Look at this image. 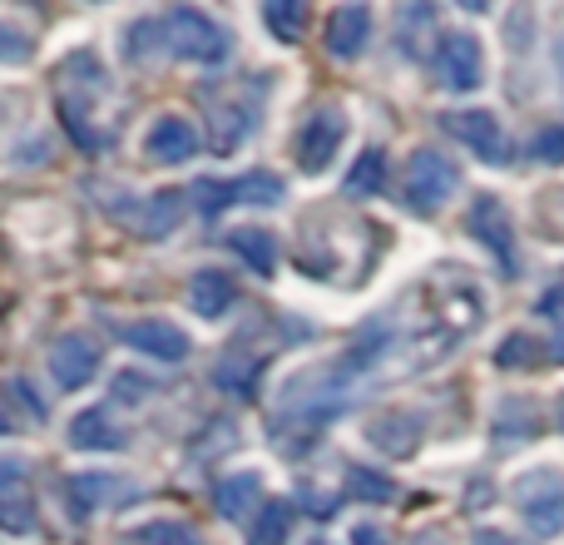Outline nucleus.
I'll use <instances>...</instances> for the list:
<instances>
[{
    "label": "nucleus",
    "mask_w": 564,
    "mask_h": 545,
    "mask_svg": "<svg viewBox=\"0 0 564 545\" xmlns=\"http://www.w3.org/2000/svg\"><path fill=\"white\" fill-rule=\"evenodd\" d=\"M456 189H460V169L446 154H436V149H416L411 154L406 179H401V199H406L411 214H436Z\"/></svg>",
    "instance_id": "3"
},
{
    "label": "nucleus",
    "mask_w": 564,
    "mask_h": 545,
    "mask_svg": "<svg viewBox=\"0 0 564 545\" xmlns=\"http://www.w3.org/2000/svg\"><path fill=\"white\" fill-rule=\"evenodd\" d=\"M139 545H198V531L184 526V521H149V526L134 531Z\"/></svg>",
    "instance_id": "29"
},
{
    "label": "nucleus",
    "mask_w": 564,
    "mask_h": 545,
    "mask_svg": "<svg viewBox=\"0 0 564 545\" xmlns=\"http://www.w3.org/2000/svg\"><path fill=\"white\" fill-rule=\"evenodd\" d=\"M535 312H540V318H550V322H564V278L535 302Z\"/></svg>",
    "instance_id": "35"
},
{
    "label": "nucleus",
    "mask_w": 564,
    "mask_h": 545,
    "mask_svg": "<svg viewBox=\"0 0 564 545\" xmlns=\"http://www.w3.org/2000/svg\"><path fill=\"white\" fill-rule=\"evenodd\" d=\"M347 496L367 501V506H387V501L397 496V481L371 471V467H347Z\"/></svg>",
    "instance_id": "26"
},
{
    "label": "nucleus",
    "mask_w": 564,
    "mask_h": 545,
    "mask_svg": "<svg viewBox=\"0 0 564 545\" xmlns=\"http://www.w3.org/2000/svg\"><path fill=\"white\" fill-rule=\"evenodd\" d=\"M188 194H194L198 214H224L228 204H238V179H198Z\"/></svg>",
    "instance_id": "28"
},
{
    "label": "nucleus",
    "mask_w": 564,
    "mask_h": 545,
    "mask_svg": "<svg viewBox=\"0 0 564 545\" xmlns=\"http://www.w3.org/2000/svg\"><path fill=\"white\" fill-rule=\"evenodd\" d=\"M367 40H371V10L361 6V0L337 6L327 15V25H322V45H327V55H337V60H357L361 50H367Z\"/></svg>",
    "instance_id": "10"
},
{
    "label": "nucleus",
    "mask_w": 564,
    "mask_h": 545,
    "mask_svg": "<svg viewBox=\"0 0 564 545\" xmlns=\"http://www.w3.org/2000/svg\"><path fill=\"white\" fill-rule=\"evenodd\" d=\"M530 154H535L540 164H564V125L540 129V135L530 139Z\"/></svg>",
    "instance_id": "31"
},
{
    "label": "nucleus",
    "mask_w": 564,
    "mask_h": 545,
    "mask_svg": "<svg viewBox=\"0 0 564 545\" xmlns=\"http://www.w3.org/2000/svg\"><path fill=\"white\" fill-rule=\"evenodd\" d=\"M470 234L480 238V244L496 254V264L506 278H516L520 272V258H516V234H510V214H506V204H500L496 194H480L476 204H470Z\"/></svg>",
    "instance_id": "7"
},
{
    "label": "nucleus",
    "mask_w": 564,
    "mask_h": 545,
    "mask_svg": "<svg viewBox=\"0 0 564 545\" xmlns=\"http://www.w3.org/2000/svg\"><path fill=\"white\" fill-rule=\"evenodd\" d=\"M40 526V506L35 496H30L25 477H0V531H10V536H30V531Z\"/></svg>",
    "instance_id": "16"
},
{
    "label": "nucleus",
    "mask_w": 564,
    "mask_h": 545,
    "mask_svg": "<svg viewBox=\"0 0 564 545\" xmlns=\"http://www.w3.org/2000/svg\"><path fill=\"white\" fill-rule=\"evenodd\" d=\"M341 189H347L351 199H377L381 189H387V149H367V154H357V164L347 169Z\"/></svg>",
    "instance_id": "22"
},
{
    "label": "nucleus",
    "mask_w": 564,
    "mask_h": 545,
    "mask_svg": "<svg viewBox=\"0 0 564 545\" xmlns=\"http://www.w3.org/2000/svg\"><path fill=\"white\" fill-rule=\"evenodd\" d=\"M154 392V382L139 377V372H115V397L119 402H144Z\"/></svg>",
    "instance_id": "33"
},
{
    "label": "nucleus",
    "mask_w": 564,
    "mask_h": 545,
    "mask_svg": "<svg viewBox=\"0 0 564 545\" xmlns=\"http://www.w3.org/2000/svg\"><path fill=\"white\" fill-rule=\"evenodd\" d=\"M248 129H253V115H248V109H238V105L214 109V149L218 154H234V149L248 139Z\"/></svg>",
    "instance_id": "25"
},
{
    "label": "nucleus",
    "mask_w": 564,
    "mask_h": 545,
    "mask_svg": "<svg viewBox=\"0 0 564 545\" xmlns=\"http://www.w3.org/2000/svg\"><path fill=\"white\" fill-rule=\"evenodd\" d=\"M124 342L134 352H144V357H154V362H184L188 352V332L178 328V322H169V318H139V322H129L124 328Z\"/></svg>",
    "instance_id": "9"
},
{
    "label": "nucleus",
    "mask_w": 564,
    "mask_h": 545,
    "mask_svg": "<svg viewBox=\"0 0 564 545\" xmlns=\"http://www.w3.org/2000/svg\"><path fill=\"white\" fill-rule=\"evenodd\" d=\"M95 372H99V348L85 338V332H65V338L50 348V377H55L65 392L89 387Z\"/></svg>",
    "instance_id": "8"
},
{
    "label": "nucleus",
    "mask_w": 564,
    "mask_h": 545,
    "mask_svg": "<svg viewBox=\"0 0 564 545\" xmlns=\"http://www.w3.org/2000/svg\"><path fill=\"white\" fill-rule=\"evenodd\" d=\"M436 79L446 89H480L486 79V55H480V40L470 30H441V45H436Z\"/></svg>",
    "instance_id": "5"
},
{
    "label": "nucleus",
    "mask_w": 564,
    "mask_h": 545,
    "mask_svg": "<svg viewBox=\"0 0 564 545\" xmlns=\"http://www.w3.org/2000/svg\"><path fill=\"white\" fill-rule=\"evenodd\" d=\"M282 194H288V184H282L278 174H268V169H253V174L238 179V204H263V209H273V204H282Z\"/></svg>",
    "instance_id": "27"
},
{
    "label": "nucleus",
    "mask_w": 564,
    "mask_h": 545,
    "mask_svg": "<svg viewBox=\"0 0 564 545\" xmlns=\"http://www.w3.org/2000/svg\"><path fill=\"white\" fill-rule=\"evenodd\" d=\"M421 545H436V541H431V536H426V541H421Z\"/></svg>",
    "instance_id": "40"
},
{
    "label": "nucleus",
    "mask_w": 564,
    "mask_h": 545,
    "mask_svg": "<svg viewBox=\"0 0 564 545\" xmlns=\"http://www.w3.org/2000/svg\"><path fill=\"white\" fill-rule=\"evenodd\" d=\"M476 545H525V541L506 536V531H476Z\"/></svg>",
    "instance_id": "38"
},
{
    "label": "nucleus",
    "mask_w": 564,
    "mask_h": 545,
    "mask_svg": "<svg viewBox=\"0 0 564 545\" xmlns=\"http://www.w3.org/2000/svg\"><path fill=\"white\" fill-rule=\"evenodd\" d=\"M20 427H25V417H20V407L6 397V392H0V437H15Z\"/></svg>",
    "instance_id": "36"
},
{
    "label": "nucleus",
    "mask_w": 564,
    "mask_h": 545,
    "mask_svg": "<svg viewBox=\"0 0 564 545\" xmlns=\"http://www.w3.org/2000/svg\"><path fill=\"white\" fill-rule=\"evenodd\" d=\"M341 139H347V115L341 109H312L307 125L297 129V164L302 174H322V169L337 159Z\"/></svg>",
    "instance_id": "6"
},
{
    "label": "nucleus",
    "mask_w": 564,
    "mask_h": 545,
    "mask_svg": "<svg viewBox=\"0 0 564 545\" xmlns=\"http://www.w3.org/2000/svg\"><path fill=\"white\" fill-rule=\"evenodd\" d=\"M144 154L154 159V164H184V159L198 154V129L188 125L184 115H164L149 125L144 135Z\"/></svg>",
    "instance_id": "12"
},
{
    "label": "nucleus",
    "mask_w": 564,
    "mask_h": 545,
    "mask_svg": "<svg viewBox=\"0 0 564 545\" xmlns=\"http://www.w3.org/2000/svg\"><path fill=\"white\" fill-rule=\"evenodd\" d=\"M535 352H540V342L530 338V332H510V338L500 342L496 362H500V367H530V362H535Z\"/></svg>",
    "instance_id": "30"
},
{
    "label": "nucleus",
    "mask_w": 564,
    "mask_h": 545,
    "mask_svg": "<svg viewBox=\"0 0 564 545\" xmlns=\"http://www.w3.org/2000/svg\"><path fill=\"white\" fill-rule=\"evenodd\" d=\"M134 487H124L119 477L109 471H79V477L65 481V501H69V516H95V511H109L115 501H124Z\"/></svg>",
    "instance_id": "11"
},
{
    "label": "nucleus",
    "mask_w": 564,
    "mask_h": 545,
    "mask_svg": "<svg viewBox=\"0 0 564 545\" xmlns=\"http://www.w3.org/2000/svg\"><path fill=\"white\" fill-rule=\"evenodd\" d=\"M164 40H169V50H174L178 60H188V65H224V60L234 55V35H228V30L198 6H174L169 10Z\"/></svg>",
    "instance_id": "1"
},
{
    "label": "nucleus",
    "mask_w": 564,
    "mask_h": 545,
    "mask_svg": "<svg viewBox=\"0 0 564 545\" xmlns=\"http://www.w3.org/2000/svg\"><path fill=\"white\" fill-rule=\"evenodd\" d=\"M431 30H436V6L431 0H406L397 15V40L406 55L426 60L431 55Z\"/></svg>",
    "instance_id": "19"
},
{
    "label": "nucleus",
    "mask_w": 564,
    "mask_h": 545,
    "mask_svg": "<svg viewBox=\"0 0 564 545\" xmlns=\"http://www.w3.org/2000/svg\"><path fill=\"white\" fill-rule=\"evenodd\" d=\"M65 441L75 451H119L124 447V431H119V421L109 417L105 407H89V412H79V417H69Z\"/></svg>",
    "instance_id": "15"
},
{
    "label": "nucleus",
    "mask_w": 564,
    "mask_h": 545,
    "mask_svg": "<svg viewBox=\"0 0 564 545\" xmlns=\"http://www.w3.org/2000/svg\"><path fill=\"white\" fill-rule=\"evenodd\" d=\"M263 25L282 45H297L302 30H307V6L302 0H263Z\"/></svg>",
    "instance_id": "23"
},
{
    "label": "nucleus",
    "mask_w": 564,
    "mask_h": 545,
    "mask_svg": "<svg viewBox=\"0 0 564 545\" xmlns=\"http://www.w3.org/2000/svg\"><path fill=\"white\" fill-rule=\"evenodd\" d=\"M292 536V506L288 501H268V506H258V521L253 531H248V545H282Z\"/></svg>",
    "instance_id": "24"
},
{
    "label": "nucleus",
    "mask_w": 564,
    "mask_h": 545,
    "mask_svg": "<svg viewBox=\"0 0 564 545\" xmlns=\"http://www.w3.org/2000/svg\"><path fill=\"white\" fill-rule=\"evenodd\" d=\"M6 397H10V402H15V407H20V417H25V421H45V402H40V397H35V387H30V382H25V377H10Z\"/></svg>",
    "instance_id": "32"
},
{
    "label": "nucleus",
    "mask_w": 564,
    "mask_h": 545,
    "mask_svg": "<svg viewBox=\"0 0 564 545\" xmlns=\"http://www.w3.org/2000/svg\"><path fill=\"white\" fill-rule=\"evenodd\" d=\"M560 65H564V45H560Z\"/></svg>",
    "instance_id": "41"
},
{
    "label": "nucleus",
    "mask_w": 564,
    "mask_h": 545,
    "mask_svg": "<svg viewBox=\"0 0 564 545\" xmlns=\"http://www.w3.org/2000/svg\"><path fill=\"white\" fill-rule=\"evenodd\" d=\"M351 545H391V536L371 521H361V526H351Z\"/></svg>",
    "instance_id": "37"
},
{
    "label": "nucleus",
    "mask_w": 564,
    "mask_h": 545,
    "mask_svg": "<svg viewBox=\"0 0 564 545\" xmlns=\"http://www.w3.org/2000/svg\"><path fill=\"white\" fill-rule=\"evenodd\" d=\"M258 501H263V477L258 471H234V477H224L214 487V511L224 521H243Z\"/></svg>",
    "instance_id": "17"
},
{
    "label": "nucleus",
    "mask_w": 564,
    "mask_h": 545,
    "mask_svg": "<svg viewBox=\"0 0 564 545\" xmlns=\"http://www.w3.org/2000/svg\"><path fill=\"white\" fill-rule=\"evenodd\" d=\"M456 6H466V10H490V0H456Z\"/></svg>",
    "instance_id": "39"
},
{
    "label": "nucleus",
    "mask_w": 564,
    "mask_h": 545,
    "mask_svg": "<svg viewBox=\"0 0 564 545\" xmlns=\"http://www.w3.org/2000/svg\"><path fill=\"white\" fill-rule=\"evenodd\" d=\"M560 421H564V412H560Z\"/></svg>",
    "instance_id": "43"
},
{
    "label": "nucleus",
    "mask_w": 564,
    "mask_h": 545,
    "mask_svg": "<svg viewBox=\"0 0 564 545\" xmlns=\"http://www.w3.org/2000/svg\"><path fill=\"white\" fill-rule=\"evenodd\" d=\"M441 129L456 145H466L476 159H486V164H496V169L510 164V139L490 109H451V115H441Z\"/></svg>",
    "instance_id": "4"
},
{
    "label": "nucleus",
    "mask_w": 564,
    "mask_h": 545,
    "mask_svg": "<svg viewBox=\"0 0 564 545\" xmlns=\"http://www.w3.org/2000/svg\"><path fill=\"white\" fill-rule=\"evenodd\" d=\"M258 377H263V357H253V352H228L214 367V387L228 397H253Z\"/></svg>",
    "instance_id": "21"
},
{
    "label": "nucleus",
    "mask_w": 564,
    "mask_h": 545,
    "mask_svg": "<svg viewBox=\"0 0 564 545\" xmlns=\"http://www.w3.org/2000/svg\"><path fill=\"white\" fill-rule=\"evenodd\" d=\"M234 302H238V282L228 278L224 268H194V278H188V308H194L198 318L218 322Z\"/></svg>",
    "instance_id": "14"
},
{
    "label": "nucleus",
    "mask_w": 564,
    "mask_h": 545,
    "mask_svg": "<svg viewBox=\"0 0 564 545\" xmlns=\"http://www.w3.org/2000/svg\"><path fill=\"white\" fill-rule=\"evenodd\" d=\"M184 214H188L184 189H159V194L144 204V214H139V234L144 238H169L178 224H184Z\"/></svg>",
    "instance_id": "20"
},
{
    "label": "nucleus",
    "mask_w": 564,
    "mask_h": 545,
    "mask_svg": "<svg viewBox=\"0 0 564 545\" xmlns=\"http://www.w3.org/2000/svg\"><path fill=\"white\" fill-rule=\"evenodd\" d=\"M367 441L377 451H387V457H411V451L421 447V417L416 412H377V417L367 421Z\"/></svg>",
    "instance_id": "13"
},
{
    "label": "nucleus",
    "mask_w": 564,
    "mask_h": 545,
    "mask_svg": "<svg viewBox=\"0 0 564 545\" xmlns=\"http://www.w3.org/2000/svg\"><path fill=\"white\" fill-rule=\"evenodd\" d=\"M312 545H327V541H312Z\"/></svg>",
    "instance_id": "42"
},
{
    "label": "nucleus",
    "mask_w": 564,
    "mask_h": 545,
    "mask_svg": "<svg viewBox=\"0 0 564 545\" xmlns=\"http://www.w3.org/2000/svg\"><path fill=\"white\" fill-rule=\"evenodd\" d=\"M228 248H234V254L248 264V272H258V278H273L278 272V234L273 228H258V224L234 228V234H228Z\"/></svg>",
    "instance_id": "18"
},
{
    "label": "nucleus",
    "mask_w": 564,
    "mask_h": 545,
    "mask_svg": "<svg viewBox=\"0 0 564 545\" xmlns=\"http://www.w3.org/2000/svg\"><path fill=\"white\" fill-rule=\"evenodd\" d=\"M510 501L525 516V526L540 541L560 536L564 531V471L560 467H530L510 481Z\"/></svg>",
    "instance_id": "2"
},
{
    "label": "nucleus",
    "mask_w": 564,
    "mask_h": 545,
    "mask_svg": "<svg viewBox=\"0 0 564 545\" xmlns=\"http://www.w3.org/2000/svg\"><path fill=\"white\" fill-rule=\"evenodd\" d=\"M25 55H30V40L15 25H0V60H25Z\"/></svg>",
    "instance_id": "34"
}]
</instances>
